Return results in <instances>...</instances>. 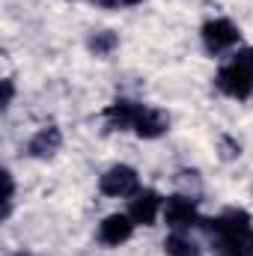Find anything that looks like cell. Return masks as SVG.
Instances as JSON below:
<instances>
[{
  "instance_id": "cell-1",
  "label": "cell",
  "mask_w": 253,
  "mask_h": 256,
  "mask_svg": "<svg viewBox=\"0 0 253 256\" xmlns=\"http://www.w3.org/2000/svg\"><path fill=\"white\" fill-rule=\"evenodd\" d=\"M214 86L236 102H244L253 96V45L238 48L226 63L218 68L214 74Z\"/></svg>"
},
{
  "instance_id": "cell-2",
  "label": "cell",
  "mask_w": 253,
  "mask_h": 256,
  "mask_svg": "<svg viewBox=\"0 0 253 256\" xmlns=\"http://www.w3.org/2000/svg\"><path fill=\"white\" fill-rule=\"evenodd\" d=\"M200 39H202V48L212 57H220V54H230L242 45V30L230 18H208L200 27Z\"/></svg>"
},
{
  "instance_id": "cell-3",
  "label": "cell",
  "mask_w": 253,
  "mask_h": 256,
  "mask_svg": "<svg viewBox=\"0 0 253 256\" xmlns=\"http://www.w3.org/2000/svg\"><path fill=\"white\" fill-rule=\"evenodd\" d=\"M164 224L173 230V232H190L194 226L202 224L200 218V208H196V200L188 194H173L164 200Z\"/></svg>"
},
{
  "instance_id": "cell-4",
  "label": "cell",
  "mask_w": 253,
  "mask_h": 256,
  "mask_svg": "<svg viewBox=\"0 0 253 256\" xmlns=\"http://www.w3.org/2000/svg\"><path fill=\"white\" fill-rule=\"evenodd\" d=\"M98 191L114 200H128L140 191V173L128 164H114L98 176Z\"/></svg>"
},
{
  "instance_id": "cell-5",
  "label": "cell",
  "mask_w": 253,
  "mask_h": 256,
  "mask_svg": "<svg viewBox=\"0 0 253 256\" xmlns=\"http://www.w3.org/2000/svg\"><path fill=\"white\" fill-rule=\"evenodd\" d=\"M128 214L134 218L137 226H155L158 214H164V196L155 191V188H140V191L131 196Z\"/></svg>"
},
{
  "instance_id": "cell-6",
  "label": "cell",
  "mask_w": 253,
  "mask_h": 256,
  "mask_svg": "<svg viewBox=\"0 0 253 256\" xmlns=\"http://www.w3.org/2000/svg\"><path fill=\"white\" fill-rule=\"evenodd\" d=\"M134 230H137V224H134V218L128 212H114L98 224V242L104 248H122L134 236Z\"/></svg>"
},
{
  "instance_id": "cell-7",
  "label": "cell",
  "mask_w": 253,
  "mask_h": 256,
  "mask_svg": "<svg viewBox=\"0 0 253 256\" xmlns=\"http://www.w3.org/2000/svg\"><path fill=\"white\" fill-rule=\"evenodd\" d=\"M140 110H143V104H140V102L116 98L114 104H108V108H104V122L114 128V131H134Z\"/></svg>"
},
{
  "instance_id": "cell-8",
  "label": "cell",
  "mask_w": 253,
  "mask_h": 256,
  "mask_svg": "<svg viewBox=\"0 0 253 256\" xmlns=\"http://www.w3.org/2000/svg\"><path fill=\"white\" fill-rule=\"evenodd\" d=\"M167 131H170V116L164 110L152 108V104H143V110L137 116V126H134V134L143 137V140H155V137H161Z\"/></svg>"
},
{
  "instance_id": "cell-9",
  "label": "cell",
  "mask_w": 253,
  "mask_h": 256,
  "mask_svg": "<svg viewBox=\"0 0 253 256\" xmlns=\"http://www.w3.org/2000/svg\"><path fill=\"white\" fill-rule=\"evenodd\" d=\"M60 146H63V134H60V128L57 126H45V128H39V131L30 137V143H27V155H30V158H51V155L60 152Z\"/></svg>"
},
{
  "instance_id": "cell-10",
  "label": "cell",
  "mask_w": 253,
  "mask_h": 256,
  "mask_svg": "<svg viewBox=\"0 0 253 256\" xmlns=\"http://www.w3.org/2000/svg\"><path fill=\"white\" fill-rule=\"evenodd\" d=\"M164 254L167 256H200V244L190 238V232H170L164 238Z\"/></svg>"
},
{
  "instance_id": "cell-11",
  "label": "cell",
  "mask_w": 253,
  "mask_h": 256,
  "mask_svg": "<svg viewBox=\"0 0 253 256\" xmlns=\"http://www.w3.org/2000/svg\"><path fill=\"white\" fill-rule=\"evenodd\" d=\"M86 48L96 54V57H110L116 48H120V36L114 30H96L90 39H86Z\"/></svg>"
},
{
  "instance_id": "cell-12",
  "label": "cell",
  "mask_w": 253,
  "mask_h": 256,
  "mask_svg": "<svg viewBox=\"0 0 253 256\" xmlns=\"http://www.w3.org/2000/svg\"><path fill=\"white\" fill-rule=\"evenodd\" d=\"M218 250L224 256H253V232L244 236V238H236V242L224 244V248H218Z\"/></svg>"
},
{
  "instance_id": "cell-13",
  "label": "cell",
  "mask_w": 253,
  "mask_h": 256,
  "mask_svg": "<svg viewBox=\"0 0 253 256\" xmlns=\"http://www.w3.org/2000/svg\"><path fill=\"white\" fill-rule=\"evenodd\" d=\"M3 182H6V196H3V218L12 214V202H15V182H12V173L6 170L3 173Z\"/></svg>"
},
{
  "instance_id": "cell-14",
  "label": "cell",
  "mask_w": 253,
  "mask_h": 256,
  "mask_svg": "<svg viewBox=\"0 0 253 256\" xmlns=\"http://www.w3.org/2000/svg\"><path fill=\"white\" fill-rule=\"evenodd\" d=\"M12 98H15V84H12V78H6L3 80V108H9Z\"/></svg>"
},
{
  "instance_id": "cell-15",
  "label": "cell",
  "mask_w": 253,
  "mask_h": 256,
  "mask_svg": "<svg viewBox=\"0 0 253 256\" xmlns=\"http://www.w3.org/2000/svg\"><path fill=\"white\" fill-rule=\"evenodd\" d=\"M90 3H96V6H102V9H114L120 0H90Z\"/></svg>"
},
{
  "instance_id": "cell-16",
  "label": "cell",
  "mask_w": 253,
  "mask_h": 256,
  "mask_svg": "<svg viewBox=\"0 0 253 256\" xmlns=\"http://www.w3.org/2000/svg\"><path fill=\"white\" fill-rule=\"evenodd\" d=\"M120 3H122V6H140L143 0H120Z\"/></svg>"
}]
</instances>
